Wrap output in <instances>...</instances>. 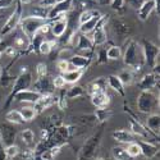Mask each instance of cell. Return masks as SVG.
Segmentation results:
<instances>
[{"label": "cell", "mask_w": 160, "mask_h": 160, "mask_svg": "<svg viewBox=\"0 0 160 160\" xmlns=\"http://www.w3.org/2000/svg\"><path fill=\"white\" fill-rule=\"evenodd\" d=\"M123 62L133 73L141 72L145 65V59L142 54L141 45L135 40H128L123 52Z\"/></svg>", "instance_id": "6da1fadb"}, {"label": "cell", "mask_w": 160, "mask_h": 160, "mask_svg": "<svg viewBox=\"0 0 160 160\" xmlns=\"http://www.w3.org/2000/svg\"><path fill=\"white\" fill-rule=\"evenodd\" d=\"M102 133H104V127L101 126L98 132H95L91 137H88L86 140V142L83 143V146L78 152L77 160H91L92 158L95 156L99 146H100V142H101Z\"/></svg>", "instance_id": "7a4b0ae2"}, {"label": "cell", "mask_w": 160, "mask_h": 160, "mask_svg": "<svg viewBox=\"0 0 160 160\" xmlns=\"http://www.w3.org/2000/svg\"><path fill=\"white\" fill-rule=\"evenodd\" d=\"M137 109L140 113L143 114H154L155 110L159 108V99L151 91H141L137 96Z\"/></svg>", "instance_id": "3957f363"}, {"label": "cell", "mask_w": 160, "mask_h": 160, "mask_svg": "<svg viewBox=\"0 0 160 160\" xmlns=\"http://www.w3.org/2000/svg\"><path fill=\"white\" fill-rule=\"evenodd\" d=\"M31 85H32V74L30 72L19 74L16 78L14 83H13V86H12L10 92H9L8 96H7V100H5V104H4V109H8L9 108L10 104L13 102V100H14V96L18 94V92H21L23 90H28Z\"/></svg>", "instance_id": "277c9868"}, {"label": "cell", "mask_w": 160, "mask_h": 160, "mask_svg": "<svg viewBox=\"0 0 160 160\" xmlns=\"http://www.w3.org/2000/svg\"><path fill=\"white\" fill-rule=\"evenodd\" d=\"M141 49L145 59V64L149 65L150 68H155L158 65V58H159V48L150 40L142 38L141 40Z\"/></svg>", "instance_id": "5b68a950"}, {"label": "cell", "mask_w": 160, "mask_h": 160, "mask_svg": "<svg viewBox=\"0 0 160 160\" xmlns=\"http://www.w3.org/2000/svg\"><path fill=\"white\" fill-rule=\"evenodd\" d=\"M23 18V5L19 3V0H16V8H14V12L10 14V17L7 19V22L4 23L2 31H0V35L2 36H7L9 35L10 32L14 31L19 23H21V19Z\"/></svg>", "instance_id": "8992f818"}, {"label": "cell", "mask_w": 160, "mask_h": 160, "mask_svg": "<svg viewBox=\"0 0 160 160\" xmlns=\"http://www.w3.org/2000/svg\"><path fill=\"white\" fill-rule=\"evenodd\" d=\"M45 23H46V19L38 18V17H35V16H28V17H23L21 19L19 27H21L22 33H24L27 37L31 38L38 31V28Z\"/></svg>", "instance_id": "52a82bcc"}, {"label": "cell", "mask_w": 160, "mask_h": 160, "mask_svg": "<svg viewBox=\"0 0 160 160\" xmlns=\"http://www.w3.org/2000/svg\"><path fill=\"white\" fill-rule=\"evenodd\" d=\"M108 17L109 16H105L102 14V18L99 21L98 26L95 27V30L92 31V44L94 46H102L106 41H108V33H106V30H105V26H106V22H108Z\"/></svg>", "instance_id": "ba28073f"}, {"label": "cell", "mask_w": 160, "mask_h": 160, "mask_svg": "<svg viewBox=\"0 0 160 160\" xmlns=\"http://www.w3.org/2000/svg\"><path fill=\"white\" fill-rule=\"evenodd\" d=\"M129 132L132 133L135 137H138L140 140H143V141H146V140H150V137L151 136H154L152 133L146 128V126H143L138 119H136L135 117H131L129 118ZM155 137V136H154Z\"/></svg>", "instance_id": "9c48e42d"}, {"label": "cell", "mask_w": 160, "mask_h": 160, "mask_svg": "<svg viewBox=\"0 0 160 160\" xmlns=\"http://www.w3.org/2000/svg\"><path fill=\"white\" fill-rule=\"evenodd\" d=\"M72 2L73 0H60L52 8H50L48 21H54L60 16H67V13L72 10Z\"/></svg>", "instance_id": "30bf717a"}, {"label": "cell", "mask_w": 160, "mask_h": 160, "mask_svg": "<svg viewBox=\"0 0 160 160\" xmlns=\"http://www.w3.org/2000/svg\"><path fill=\"white\" fill-rule=\"evenodd\" d=\"M76 37H77L76 51L83 52L82 55H87V57H92V55H94L95 46H94V44H92V40L90 37H87L86 35H82V33L77 35Z\"/></svg>", "instance_id": "8fae6325"}, {"label": "cell", "mask_w": 160, "mask_h": 160, "mask_svg": "<svg viewBox=\"0 0 160 160\" xmlns=\"http://www.w3.org/2000/svg\"><path fill=\"white\" fill-rule=\"evenodd\" d=\"M16 136H17V131L14 128V124L8 122L0 124V138H2L4 146H9L12 143H14Z\"/></svg>", "instance_id": "7c38bea8"}, {"label": "cell", "mask_w": 160, "mask_h": 160, "mask_svg": "<svg viewBox=\"0 0 160 160\" xmlns=\"http://www.w3.org/2000/svg\"><path fill=\"white\" fill-rule=\"evenodd\" d=\"M112 27H113V31H114L115 36H117L119 40L128 38V36H129V33H131L129 23H128L127 21H124L123 18L113 19V21H112Z\"/></svg>", "instance_id": "4fadbf2b"}, {"label": "cell", "mask_w": 160, "mask_h": 160, "mask_svg": "<svg viewBox=\"0 0 160 160\" xmlns=\"http://www.w3.org/2000/svg\"><path fill=\"white\" fill-rule=\"evenodd\" d=\"M154 10H158L159 13V0H146L137 9L138 18L141 21H148V18L150 17V14Z\"/></svg>", "instance_id": "5bb4252c"}, {"label": "cell", "mask_w": 160, "mask_h": 160, "mask_svg": "<svg viewBox=\"0 0 160 160\" xmlns=\"http://www.w3.org/2000/svg\"><path fill=\"white\" fill-rule=\"evenodd\" d=\"M68 62H69V71L71 69H85L91 64L92 57H87L82 54H73Z\"/></svg>", "instance_id": "9a60e30c"}, {"label": "cell", "mask_w": 160, "mask_h": 160, "mask_svg": "<svg viewBox=\"0 0 160 160\" xmlns=\"http://www.w3.org/2000/svg\"><path fill=\"white\" fill-rule=\"evenodd\" d=\"M50 27H51V32L54 35V37H58L60 38L65 31H67V27H68V19H67L65 16H60L59 18L54 19V21H50Z\"/></svg>", "instance_id": "2e32d148"}, {"label": "cell", "mask_w": 160, "mask_h": 160, "mask_svg": "<svg viewBox=\"0 0 160 160\" xmlns=\"http://www.w3.org/2000/svg\"><path fill=\"white\" fill-rule=\"evenodd\" d=\"M138 88L141 91H151V88H154L155 86H159V76L155 73H148L145 74L140 82L137 83Z\"/></svg>", "instance_id": "e0dca14e"}, {"label": "cell", "mask_w": 160, "mask_h": 160, "mask_svg": "<svg viewBox=\"0 0 160 160\" xmlns=\"http://www.w3.org/2000/svg\"><path fill=\"white\" fill-rule=\"evenodd\" d=\"M55 101H57V99L54 98L52 94H45V95L40 96V99L33 104L32 108L35 109L36 114H38V113H42L45 109L50 108L52 104H55Z\"/></svg>", "instance_id": "ac0fdd59"}, {"label": "cell", "mask_w": 160, "mask_h": 160, "mask_svg": "<svg viewBox=\"0 0 160 160\" xmlns=\"http://www.w3.org/2000/svg\"><path fill=\"white\" fill-rule=\"evenodd\" d=\"M33 91L38 92L40 95H45V94H52V82L51 79L46 76V77H42V78H37L36 82L33 83Z\"/></svg>", "instance_id": "d6986e66"}, {"label": "cell", "mask_w": 160, "mask_h": 160, "mask_svg": "<svg viewBox=\"0 0 160 160\" xmlns=\"http://www.w3.org/2000/svg\"><path fill=\"white\" fill-rule=\"evenodd\" d=\"M106 88H108V82H106V77H99L94 81H91L87 85V90L86 92L91 96L96 94V92H106Z\"/></svg>", "instance_id": "ffe728a7"}, {"label": "cell", "mask_w": 160, "mask_h": 160, "mask_svg": "<svg viewBox=\"0 0 160 160\" xmlns=\"http://www.w3.org/2000/svg\"><path fill=\"white\" fill-rule=\"evenodd\" d=\"M137 143L141 148V155H143L146 159H154L156 155H159V148L150 141L137 140Z\"/></svg>", "instance_id": "44dd1931"}, {"label": "cell", "mask_w": 160, "mask_h": 160, "mask_svg": "<svg viewBox=\"0 0 160 160\" xmlns=\"http://www.w3.org/2000/svg\"><path fill=\"white\" fill-rule=\"evenodd\" d=\"M40 95L38 92L36 91H31V90H23L21 92H18V94L14 96V100L19 101V102H30V104H35L38 99H40Z\"/></svg>", "instance_id": "7402d4cb"}, {"label": "cell", "mask_w": 160, "mask_h": 160, "mask_svg": "<svg viewBox=\"0 0 160 160\" xmlns=\"http://www.w3.org/2000/svg\"><path fill=\"white\" fill-rule=\"evenodd\" d=\"M112 137L119 142V143H123V145H128L131 142H135L136 141V137L132 135V133L127 129H117L112 133Z\"/></svg>", "instance_id": "603a6c76"}, {"label": "cell", "mask_w": 160, "mask_h": 160, "mask_svg": "<svg viewBox=\"0 0 160 160\" xmlns=\"http://www.w3.org/2000/svg\"><path fill=\"white\" fill-rule=\"evenodd\" d=\"M91 102L96 109L106 108L110 102V98L106 92H96V94L91 95Z\"/></svg>", "instance_id": "cb8c5ba5"}, {"label": "cell", "mask_w": 160, "mask_h": 160, "mask_svg": "<svg viewBox=\"0 0 160 160\" xmlns=\"http://www.w3.org/2000/svg\"><path fill=\"white\" fill-rule=\"evenodd\" d=\"M95 2L94 0H73L72 2V10L74 12V14L79 16L82 12L87 9H94Z\"/></svg>", "instance_id": "d4e9b609"}, {"label": "cell", "mask_w": 160, "mask_h": 160, "mask_svg": "<svg viewBox=\"0 0 160 160\" xmlns=\"http://www.w3.org/2000/svg\"><path fill=\"white\" fill-rule=\"evenodd\" d=\"M146 128H148L155 137L159 138V129H160V117L158 113L150 114L146 119Z\"/></svg>", "instance_id": "484cf974"}, {"label": "cell", "mask_w": 160, "mask_h": 160, "mask_svg": "<svg viewBox=\"0 0 160 160\" xmlns=\"http://www.w3.org/2000/svg\"><path fill=\"white\" fill-rule=\"evenodd\" d=\"M106 82H108V87L109 88H112L113 91L117 92V94H119L122 98H124V95H126L124 86H123V83L121 81H119V78L115 74H110L109 77H106Z\"/></svg>", "instance_id": "4316f807"}, {"label": "cell", "mask_w": 160, "mask_h": 160, "mask_svg": "<svg viewBox=\"0 0 160 160\" xmlns=\"http://www.w3.org/2000/svg\"><path fill=\"white\" fill-rule=\"evenodd\" d=\"M101 18H102V14H101V16H99V17L92 18V19H90V21H87V22L82 23V24H78V32L87 36L88 33H91L92 31L95 30V27L98 26V23H99V21H100Z\"/></svg>", "instance_id": "83f0119b"}, {"label": "cell", "mask_w": 160, "mask_h": 160, "mask_svg": "<svg viewBox=\"0 0 160 160\" xmlns=\"http://www.w3.org/2000/svg\"><path fill=\"white\" fill-rule=\"evenodd\" d=\"M30 46V37H27L24 33L22 35H18L16 38H14V48L16 50H19V57L24 55V51L28 49Z\"/></svg>", "instance_id": "f1b7e54d"}, {"label": "cell", "mask_w": 160, "mask_h": 160, "mask_svg": "<svg viewBox=\"0 0 160 160\" xmlns=\"http://www.w3.org/2000/svg\"><path fill=\"white\" fill-rule=\"evenodd\" d=\"M83 73H85V69H71V71H67L63 77L65 79V83H76L81 79Z\"/></svg>", "instance_id": "f546056e"}, {"label": "cell", "mask_w": 160, "mask_h": 160, "mask_svg": "<svg viewBox=\"0 0 160 160\" xmlns=\"http://www.w3.org/2000/svg\"><path fill=\"white\" fill-rule=\"evenodd\" d=\"M113 115V110L112 109H106V108H101V109H96L94 113V117L96 119L98 123H105L106 121H109L110 117Z\"/></svg>", "instance_id": "4dcf8cb0"}, {"label": "cell", "mask_w": 160, "mask_h": 160, "mask_svg": "<svg viewBox=\"0 0 160 160\" xmlns=\"http://www.w3.org/2000/svg\"><path fill=\"white\" fill-rule=\"evenodd\" d=\"M117 77L119 78V81L123 83V86H128L133 82V78H135V73H133L129 68H126V69H122L117 74Z\"/></svg>", "instance_id": "1f68e13d"}, {"label": "cell", "mask_w": 160, "mask_h": 160, "mask_svg": "<svg viewBox=\"0 0 160 160\" xmlns=\"http://www.w3.org/2000/svg\"><path fill=\"white\" fill-rule=\"evenodd\" d=\"M99 16H101V13L99 10H96L95 8L94 9H87L78 16V24H82V23H85V22H87L92 18H95V17H99Z\"/></svg>", "instance_id": "d6a6232c"}, {"label": "cell", "mask_w": 160, "mask_h": 160, "mask_svg": "<svg viewBox=\"0 0 160 160\" xmlns=\"http://www.w3.org/2000/svg\"><path fill=\"white\" fill-rule=\"evenodd\" d=\"M5 121L8 123H12V124H23L24 121L19 113V110H9L7 114H5Z\"/></svg>", "instance_id": "836d02e7"}, {"label": "cell", "mask_w": 160, "mask_h": 160, "mask_svg": "<svg viewBox=\"0 0 160 160\" xmlns=\"http://www.w3.org/2000/svg\"><path fill=\"white\" fill-rule=\"evenodd\" d=\"M85 95V88L79 85H76V86H72L68 91L65 92V96L67 99H71V100H74V99H78V98H82Z\"/></svg>", "instance_id": "e575fe53"}, {"label": "cell", "mask_w": 160, "mask_h": 160, "mask_svg": "<svg viewBox=\"0 0 160 160\" xmlns=\"http://www.w3.org/2000/svg\"><path fill=\"white\" fill-rule=\"evenodd\" d=\"M21 140L26 146H28V149H31V146L35 143V133H33V131L30 129V128L23 129L21 132Z\"/></svg>", "instance_id": "d590c367"}, {"label": "cell", "mask_w": 160, "mask_h": 160, "mask_svg": "<svg viewBox=\"0 0 160 160\" xmlns=\"http://www.w3.org/2000/svg\"><path fill=\"white\" fill-rule=\"evenodd\" d=\"M112 155L114 158V160H133L126 151L124 148L122 146H114L112 149Z\"/></svg>", "instance_id": "8d00e7d4"}, {"label": "cell", "mask_w": 160, "mask_h": 160, "mask_svg": "<svg viewBox=\"0 0 160 160\" xmlns=\"http://www.w3.org/2000/svg\"><path fill=\"white\" fill-rule=\"evenodd\" d=\"M57 45V41L55 40H44V41L41 42V45H40L38 48V52L40 54H42V55H49L50 52L52 51V49L55 48Z\"/></svg>", "instance_id": "74e56055"}, {"label": "cell", "mask_w": 160, "mask_h": 160, "mask_svg": "<svg viewBox=\"0 0 160 160\" xmlns=\"http://www.w3.org/2000/svg\"><path fill=\"white\" fill-rule=\"evenodd\" d=\"M14 81H16V77L9 74V67H7L4 71H2V74H0V87H8Z\"/></svg>", "instance_id": "f35d334b"}, {"label": "cell", "mask_w": 160, "mask_h": 160, "mask_svg": "<svg viewBox=\"0 0 160 160\" xmlns=\"http://www.w3.org/2000/svg\"><path fill=\"white\" fill-rule=\"evenodd\" d=\"M106 57H108V60H119L122 58V49H121V46L112 45L108 50H106Z\"/></svg>", "instance_id": "ab89813d"}, {"label": "cell", "mask_w": 160, "mask_h": 160, "mask_svg": "<svg viewBox=\"0 0 160 160\" xmlns=\"http://www.w3.org/2000/svg\"><path fill=\"white\" fill-rule=\"evenodd\" d=\"M19 113H21V115H22V118H23L24 122H31V121H33L35 117L37 115L32 106H23V108L19 109Z\"/></svg>", "instance_id": "60d3db41"}, {"label": "cell", "mask_w": 160, "mask_h": 160, "mask_svg": "<svg viewBox=\"0 0 160 160\" xmlns=\"http://www.w3.org/2000/svg\"><path fill=\"white\" fill-rule=\"evenodd\" d=\"M126 151H127V154H128L132 159H135V158H137V156L141 155V148H140V145L137 143V141L128 143L127 148H126Z\"/></svg>", "instance_id": "b9f144b4"}, {"label": "cell", "mask_w": 160, "mask_h": 160, "mask_svg": "<svg viewBox=\"0 0 160 160\" xmlns=\"http://www.w3.org/2000/svg\"><path fill=\"white\" fill-rule=\"evenodd\" d=\"M19 151H21L19 146L16 145V143H12V145H9V146H5V149H4V152H5L7 158H8V159H12V160L19 154Z\"/></svg>", "instance_id": "7bdbcfd3"}, {"label": "cell", "mask_w": 160, "mask_h": 160, "mask_svg": "<svg viewBox=\"0 0 160 160\" xmlns=\"http://www.w3.org/2000/svg\"><path fill=\"white\" fill-rule=\"evenodd\" d=\"M49 10H50V8H45V7L36 5L35 8H32V14H31V16H35V17H38V18H42V19H48Z\"/></svg>", "instance_id": "ee69618b"}, {"label": "cell", "mask_w": 160, "mask_h": 160, "mask_svg": "<svg viewBox=\"0 0 160 160\" xmlns=\"http://www.w3.org/2000/svg\"><path fill=\"white\" fill-rule=\"evenodd\" d=\"M110 8L115 12H118L119 14H124L126 8H124V0H110L109 3Z\"/></svg>", "instance_id": "f6af8a7d"}, {"label": "cell", "mask_w": 160, "mask_h": 160, "mask_svg": "<svg viewBox=\"0 0 160 160\" xmlns=\"http://www.w3.org/2000/svg\"><path fill=\"white\" fill-rule=\"evenodd\" d=\"M73 54H74L73 49H71V48H62L59 50V52H58V58H60L59 60H67L68 58H71Z\"/></svg>", "instance_id": "bcb514c9"}, {"label": "cell", "mask_w": 160, "mask_h": 160, "mask_svg": "<svg viewBox=\"0 0 160 160\" xmlns=\"http://www.w3.org/2000/svg\"><path fill=\"white\" fill-rule=\"evenodd\" d=\"M36 76L37 78H42L48 76V65L45 63H38L36 65Z\"/></svg>", "instance_id": "7dc6e473"}, {"label": "cell", "mask_w": 160, "mask_h": 160, "mask_svg": "<svg viewBox=\"0 0 160 160\" xmlns=\"http://www.w3.org/2000/svg\"><path fill=\"white\" fill-rule=\"evenodd\" d=\"M51 82H52V87H54V88L62 90L65 86V79H64L63 76H55L54 78L51 79Z\"/></svg>", "instance_id": "c3c4849f"}, {"label": "cell", "mask_w": 160, "mask_h": 160, "mask_svg": "<svg viewBox=\"0 0 160 160\" xmlns=\"http://www.w3.org/2000/svg\"><path fill=\"white\" fill-rule=\"evenodd\" d=\"M98 64H106L108 63V57H106V49H100L98 51V59H96Z\"/></svg>", "instance_id": "681fc988"}, {"label": "cell", "mask_w": 160, "mask_h": 160, "mask_svg": "<svg viewBox=\"0 0 160 160\" xmlns=\"http://www.w3.org/2000/svg\"><path fill=\"white\" fill-rule=\"evenodd\" d=\"M57 67L62 73H65L67 71H69V62L68 60H58Z\"/></svg>", "instance_id": "f907efd6"}, {"label": "cell", "mask_w": 160, "mask_h": 160, "mask_svg": "<svg viewBox=\"0 0 160 160\" xmlns=\"http://www.w3.org/2000/svg\"><path fill=\"white\" fill-rule=\"evenodd\" d=\"M4 55L8 58H14L17 55V50L14 46H7L4 50Z\"/></svg>", "instance_id": "816d5d0a"}, {"label": "cell", "mask_w": 160, "mask_h": 160, "mask_svg": "<svg viewBox=\"0 0 160 160\" xmlns=\"http://www.w3.org/2000/svg\"><path fill=\"white\" fill-rule=\"evenodd\" d=\"M143 2H146V0H124V3H127L131 7H133L135 9H138L142 5Z\"/></svg>", "instance_id": "f5cc1de1"}, {"label": "cell", "mask_w": 160, "mask_h": 160, "mask_svg": "<svg viewBox=\"0 0 160 160\" xmlns=\"http://www.w3.org/2000/svg\"><path fill=\"white\" fill-rule=\"evenodd\" d=\"M13 4H16V0H0V9H8Z\"/></svg>", "instance_id": "db71d44e"}, {"label": "cell", "mask_w": 160, "mask_h": 160, "mask_svg": "<svg viewBox=\"0 0 160 160\" xmlns=\"http://www.w3.org/2000/svg\"><path fill=\"white\" fill-rule=\"evenodd\" d=\"M19 3L22 5H27V4H31L32 3V0H19Z\"/></svg>", "instance_id": "11a10c76"}, {"label": "cell", "mask_w": 160, "mask_h": 160, "mask_svg": "<svg viewBox=\"0 0 160 160\" xmlns=\"http://www.w3.org/2000/svg\"><path fill=\"white\" fill-rule=\"evenodd\" d=\"M4 150V145H3V141H2V138H0V152H2Z\"/></svg>", "instance_id": "9f6ffc18"}, {"label": "cell", "mask_w": 160, "mask_h": 160, "mask_svg": "<svg viewBox=\"0 0 160 160\" xmlns=\"http://www.w3.org/2000/svg\"><path fill=\"white\" fill-rule=\"evenodd\" d=\"M0 44H3V36L0 35Z\"/></svg>", "instance_id": "6f0895ef"}, {"label": "cell", "mask_w": 160, "mask_h": 160, "mask_svg": "<svg viewBox=\"0 0 160 160\" xmlns=\"http://www.w3.org/2000/svg\"><path fill=\"white\" fill-rule=\"evenodd\" d=\"M95 160H105V159H102V158H96Z\"/></svg>", "instance_id": "680465c9"}, {"label": "cell", "mask_w": 160, "mask_h": 160, "mask_svg": "<svg viewBox=\"0 0 160 160\" xmlns=\"http://www.w3.org/2000/svg\"><path fill=\"white\" fill-rule=\"evenodd\" d=\"M0 74H2V68H0Z\"/></svg>", "instance_id": "91938a15"}, {"label": "cell", "mask_w": 160, "mask_h": 160, "mask_svg": "<svg viewBox=\"0 0 160 160\" xmlns=\"http://www.w3.org/2000/svg\"><path fill=\"white\" fill-rule=\"evenodd\" d=\"M7 160H12V159H8V158H7Z\"/></svg>", "instance_id": "94428289"}]
</instances>
